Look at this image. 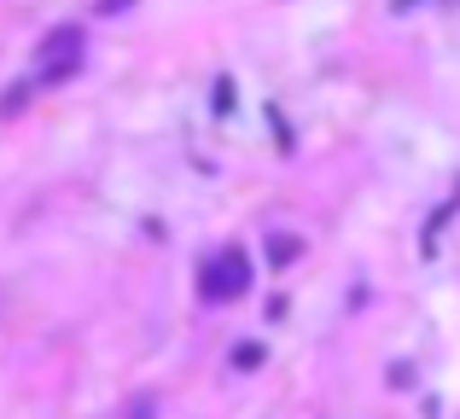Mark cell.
<instances>
[{
    "mask_svg": "<svg viewBox=\"0 0 460 419\" xmlns=\"http://www.w3.org/2000/svg\"><path fill=\"white\" fill-rule=\"evenodd\" d=\"M251 285V262H245V250H222V257L204 268V297L210 303H222V297H239Z\"/></svg>",
    "mask_w": 460,
    "mask_h": 419,
    "instance_id": "1",
    "label": "cell"
},
{
    "mask_svg": "<svg viewBox=\"0 0 460 419\" xmlns=\"http://www.w3.org/2000/svg\"><path fill=\"white\" fill-rule=\"evenodd\" d=\"M76 65H82V35H76V30H58L53 41L41 47V76H47V82H65Z\"/></svg>",
    "mask_w": 460,
    "mask_h": 419,
    "instance_id": "2",
    "label": "cell"
}]
</instances>
